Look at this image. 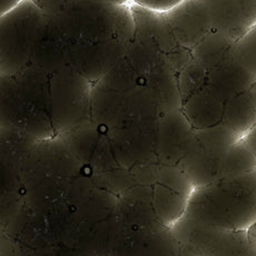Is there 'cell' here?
<instances>
[{"mask_svg":"<svg viewBox=\"0 0 256 256\" xmlns=\"http://www.w3.org/2000/svg\"><path fill=\"white\" fill-rule=\"evenodd\" d=\"M20 2H4V0H2V16H4V14H8L10 10H12V9L17 6V4Z\"/></svg>","mask_w":256,"mask_h":256,"instance_id":"cell-6","label":"cell"},{"mask_svg":"<svg viewBox=\"0 0 256 256\" xmlns=\"http://www.w3.org/2000/svg\"><path fill=\"white\" fill-rule=\"evenodd\" d=\"M182 220L222 230H248L256 220V170L196 187Z\"/></svg>","mask_w":256,"mask_h":256,"instance_id":"cell-1","label":"cell"},{"mask_svg":"<svg viewBox=\"0 0 256 256\" xmlns=\"http://www.w3.org/2000/svg\"><path fill=\"white\" fill-rule=\"evenodd\" d=\"M242 140L245 142V145L248 147V150L252 152L253 155L256 157V124L250 128V132Z\"/></svg>","mask_w":256,"mask_h":256,"instance_id":"cell-5","label":"cell"},{"mask_svg":"<svg viewBox=\"0 0 256 256\" xmlns=\"http://www.w3.org/2000/svg\"><path fill=\"white\" fill-rule=\"evenodd\" d=\"M233 56L244 72L256 80V24L236 40Z\"/></svg>","mask_w":256,"mask_h":256,"instance_id":"cell-3","label":"cell"},{"mask_svg":"<svg viewBox=\"0 0 256 256\" xmlns=\"http://www.w3.org/2000/svg\"><path fill=\"white\" fill-rule=\"evenodd\" d=\"M136 4L150 10L170 12L178 4H183V2H180V0H138Z\"/></svg>","mask_w":256,"mask_h":256,"instance_id":"cell-4","label":"cell"},{"mask_svg":"<svg viewBox=\"0 0 256 256\" xmlns=\"http://www.w3.org/2000/svg\"><path fill=\"white\" fill-rule=\"evenodd\" d=\"M255 124H256V122H255Z\"/></svg>","mask_w":256,"mask_h":256,"instance_id":"cell-7","label":"cell"},{"mask_svg":"<svg viewBox=\"0 0 256 256\" xmlns=\"http://www.w3.org/2000/svg\"><path fill=\"white\" fill-rule=\"evenodd\" d=\"M187 240L203 256H256V243L248 230H222L185 222Z\"/></svg>","mask_w":256,"mask_h":256,"instance_id":"cell-2","label":"cell"}]
</instances>
